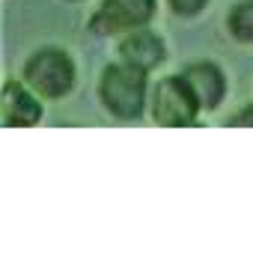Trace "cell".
I'll list each match as a JSON object with an SVG mask.
<instances>
[{
    "instance_id": "obj_5",
    "label": "cell",
    "mask_w": 253,
    "mask_h": 256,
    "mask_svg": "<svg viewBox=\"0 0 253 256\" xmlns=\"http://www.w3.org/2000/svg\"><path fill=\"white\" fill-rule=\"evenodd\" d=\"M116 54H120L122 63L134 66V68L155 72L158 66L164 63V57H167V45H164V39H161L158 33H152L149 27H137V30H131V33H126V36L120 39Z\"/></svg>"
},
{
    "instance_id": "obj_8",
    "label": "cell",
    "mask_w": 253,
    "mask_h": 256,
    "mask_svg": "<svg viewBox=\"0 0 253 256\" xmlns=\"http://www.w3.org/2000/svg\"><path fill=\"white\" fill-rule=\"evenodd\" d=\"M226 30L236 42L253 45V0H242L226 15Z\"/></svg>"
},
{
    "instance_id": "obj_2",
    "label": "cell",
    "mask_w": 253,
    "mask_h": 256,
    "mask_svg": "<svg viewBox=\"0 0 253 256\" xmlns=\"http://www.w3.org/2000/svg\"><path fill=\"white\" fill-rule=\"evenodd\" d=\"M78 68L74 60L63 48H39L27 63H24V84L36 90L42 98H63L74 90Z\"/></svg>"
},
{
    "instance_id": "obj_3",
    "label": "cell",
    "mask_w": 253,
    "mask_h": 256,
    "mask_svg": "<svg viewBox=\"0 0 253 256\" xmlns=\"http://www.w3.org/2000/svg\"><path fill=\"white\" fill-rule=\"evenodd\" d=\"M149 108H152V120L164 128H188L196 122L202 110L185 74H167L164 80H158Z\"/></svg>"
},
{
    "instance_id": "obj_10",
    "label": "cell",
    "mask_w": 253,
    "mask_h": 256,
    "mask_svg": "<svg viewBox=\"0 0 253 256\" xmlns=\"http://www.w3.org/2000/svg\"><path fill=\"white\" fill-rule=\"evenodd\" d=\"M230 126L236 128H253V104H244L232 120H230Z\"/></svg>"
},
{
    "instance_id": "obj_11",
    "label": "cell",
    "mask_w": 253,
    "mask_h": 256,
    "mask_svg": "<svg viewBox=\"0 0 253 256\" xmlns=\"http://www.w3.org/2000/svg\"><path fill=\"white\" fill-rule=\"evenodd\" d=\"M66 3H80V0H66Z\"/></svg>"
},
{
    "instance_id": "obj_9",
    "label": "cell",
    "mask_w": 253,
    "mask_h": 256,
    "mask_svg": "<svg viewBox=\"0 0 253 256\" xmlns=\"http://www.w3.org/2000/svg\"><path fill=\"white\" fill-rule=\"evenodd\" d=\"M167 6L179 18H194V15H200L208 6V0H167Z\"/></svg>"
},
{
    "instance_id": "obj_7",
    "label": "cell",
    "mask_w": 253,
    "mask_h": 256,
    "mask_svg": "<svg viewBox=\"0 0 253 256\" xmlns=\"http://www.w3.org/2000/svg\"><path fill=\"white\" fill-rule=\"evenodd\" d=\"M182 74L188 78L190 90L196 92L202 110H214V108L224 104V98H226V74H224L220 66H214V63H190V66H185Z\"/></svg>"
},
{
    "instance_id": "obj_6",
    "label": "cell",
    "mask_w": 253,
    "mask_h": 256,
    "mask_svg": "<svg viewBox=\"0 0 253 256\" xmlns=\"http://www.w3.org/2000/svg\"><path fill=\"white\" fill-rule=\"evenodd\" d=\"M42 96L30 90L24 80L3 84V126L6 128H30L42 120Z\"/></svg>"
},
{
    "instance_id": "obj_4",
    "label": "cell",
    "mask_w": 253,
    "mask_h": 256,
    "mask_svg": "<svg viewBox=\"0 0 253 256\" xmlns=\"http://www.w3.org/2000/svg\"><path fill=\"white\" fill-rule=\"evenodd\" d=\"M158 0H102L90 18L92 36H126L137 27H149L155 18Z\"/></svg>"
},
{
    "instance_id": "obj_1",
    "label": "cell",
    "mask_w": 253,
    "mask_h": 256,
    "mask_svg": "<svg viewBox=\"0 0 253 256\" xmlns=\"http://www.w3.org/2000/svg\"><path fill=\"white\" fill-rule=\"evenodd\" d=\"M98 98L114 120H122V122L140 120L149 104V72L134 68L122 60L110 63L102 72Z\"/></svg>"
}]
</instances>
